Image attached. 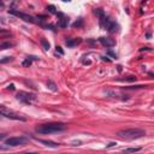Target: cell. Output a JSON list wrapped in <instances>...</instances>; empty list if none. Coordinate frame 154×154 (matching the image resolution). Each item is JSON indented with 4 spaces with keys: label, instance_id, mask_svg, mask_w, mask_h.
Returning <instances> with one entry per match:
<instances>
[{
    "label": "cell",
    "instance_id": "cell-3",
    "mask_svg": "<svg viewBox=\"0 0 154 154\" xmlns=\"http://www.w3.org/2000/svg\"><path fill=\"white\" fill-rule=\"evenodd\" d=\"M100 25L105 28L108 32H117L119 30V25L114 20H112L108 16H103L100 18Z\"/></svg>",
    "mask_w": 154,
    "mask_h": 154
},
{
    "label": "cell",
    "instance_id": "cell-11",
    "mask_svg": "<svg viewBox=\"0 0 154 154\" xmlns=\"http://www.w3.org/2000/svg\"><path fill=\"white\" fill-rule=\"evenodd\" d=\"M81 42H82V38H79V37H77V38H66V41H65L66 46L70 47V48L76 47V46L79 45Z\"/></svg>",
    "mask_w": 154,
    "mask_h": 154
},
{
    "label": "cell",
    "instance_id": "cell-10",
    "mask_svg": "<svg viewBox=\"0 0 154 154\" xmlns=\"http://www.w3.org/2000/svg\"><path fill=\"white\" fill-rule=\"evenodd\" d=\"M106 95L109 96V97H116V99H120V100H128V95H124V94H119L117 91H113V90H107L106 91Z\"/></svg>",
    "mask_w": 154,
    "mask_h": 154
},
{
    "label": "cell",
    "instance_id": "cell-2",
    "mask_svg": "<svg viewBox=\"0 0 154 154\" xmlns=\"http://www.w3.org/2000/svg\"><path fill=\"white\" fill-rule=\"evenodd\" d=\"M117 136L123 138V140H137L143 136H146V131L138 128H132V129H124L117 132Z\"/></svg>",
    "mask_w": 154,
    "mask_h": 154
},
{
    "label": "cell",
    "instance_id": "cell-14",
    "mask_svg": "<svg viewBox=\"0 0 154 154\" xmlns=\"http://www.w3.org/2000/svg\"><path fill=\"white\" fill-rule=\"evenodd\" d=\"M141 150V147H131V148H125L122 150L123 154H132V153H136V152H140Z\"/></svg>",
    "mask_w": 154,
    "mask_h": 154
},
{
    "label": "cell",
    "instance_id": "cell-17",
    "mask_svg": "<svg viewBox=\"0 0 154 154\" xmlns=\"http://www.w3.org/2000/svg\"><path fill=\"white\" fill-rule=\"evenodd\" d=\"M94 13H95L99 18H101V17L106 16V14H105V12H103V10H101V8H95V10H94Z\"/></svg>",
    "mask_w": 154,
    "mask_h": 154
},
{
    "label": "cell",
    "instance_id": "cell-13",
    "mask_svg": "<svg viewBox=\"0 0 154 154\" xmlns=\"http://www.w3.org/2000/svg\"><path fill=\"white\" fill-rule=\"evenodd\" d=\"M37 141L38 142H41V143H43L45 146H47V147H51V148H58L59 147V143H55V142H52V141H47V140H38L37 138Z\"/></svg>",
    "mask_w": 154,
    "mask_h": 154
},
{
    "label": "cell",
    "instance_id": "cell-6",
    "mask_svg": "<svg viewBox=\"0 0 154 154\" xmlns=\"http://www.w3.org/2000/svg\"><path fill=\"white\" fill-rule=\"evenodd\" d=\"M16 99L19 100V101L23 102V103L30 105V103L36 99V95L32 94V93H28V91H19V93H17Z\"/></svg>",
    "mask_w": 154,
    "mask_h": 154
},
{
    "label": "cell",
    "instance_id": "cell-21",
    "mask_svg": "<svg viewBox=\"0 0 154 154\" xmlns=\"http://www.w3.org/2000/svg\"><path fill=\"white\" fill-rule=\"evenodd\" d=\"M82 23H83V19H82V18H79V20H78V22H76V23H73V24H72V26H73V28H78V26H81V25H82Z\"/></svg>",
    "mask_w": 154,
    "mask_h": 154
},
{
    "label": "cell",
    "instance_id": "cell-26",
    "mask_svg": "<svg viewBox=\"0 0 154 154\" xmlns=\"http://www.w3.org/2000/svg\"><path fill=\"white\" fill-rule=\"evenodd\" d=\"M7 89H10V90H13V89H14V84H10V85L7 87Z\"/></svg>",
    "mask_w": 154,
    "mask_h": 154
},
{
    "label": "cell",
    "instance_id": "cell-25",
    "mask_svg": "<svg viewBox=\"0 0 154 154\" xmlns=\"http://www.w3.org/2000/svg\"><path fill=\"white\" fill-rule=\"evenodd\" d=\"M116 144H117L116 142H111V143H108L106 147H107V148H109V147H113V146H116Z\"/></svg>",
    "mask_w": 154,
    "mask_h": 154
},
{
    "label": "cell",
    "instance_id": "cell-8",
    "mask_svg": "<svg viewBox=\"0 0 154 154\" xmlns=\"http://www.w3.org/2000/svg\"><path fill=\"white\" fill-rule=\"evenodd\" d=\"M99 42L102 46H105L106 48H111V47H113L116 45V41L113 38H111V37H100L99 38Z\"/></svg>",
    "mask_w": 154,
    "mask_h": 154
},
{
    "label": "cell",
    "instance_id": "cell-19",
    "mask_svg": "<svg viewBox=\"0 0 154 154\" xmlns=\"http://www.w3.org/2000/svg\"><path fill=\"white\" fill-rule=\"evenodd\" d=\"M47 10H48V12H51V13H53V14H58V11L55 10V7H54L53 5H48V6H47Z\"/></svg>",
    "mask_w": 154,
    "mask_h": 154
},
{
    "label": "cell",
    "instance_id": "cell-4",
    "mask_svg": "<svg viewBox=\"0 0 154 154\" xmlns=\"http://www.w3.org/2000/svg\"><path fill=\"white\" fill-rule=\"evenodd\" d=\"M0 113H1L2 117L8 118V119H12V120H20V122H25V120H26L25 117L18 114V113H14V112H12V111H10V109H6L5 106H1V108H0Z\"/></svg>",
    "mask_w": 154,
    "mask_h": 154
},
{
    "label": "cell",
    "instance_id": "cell-27",
    "mask_svg": "<svg viewBox=\"0 0 154 154\" xmlns=\"http://www.w3.org/2000/svg\"><path fill=\"white\" fill-rule=\"evenodd\" d=\"M108 54H109L111 57H113V58H117V54H114V53H112V52H108Z\"/></svg>",
    "mask_w": 154,
    "mask_h": 154
},
{
    "label": "cell",
    "instance_id": "cell-1",
    "mask_svg": "<svg viewBox=\"0 0 154 154\" xmlns=\"http://www.w3.org/2000/svg\"><path fill=\"white\" fill-rule=\"evenodd\" d=\"M66 129V125L64 123H46V124H40L35 128V131L41 135H49L54 132H59Z\"/></svg>",
    "mask_w": 154,
    "mask_h": 154
},
{
    "label": "cell",
    "instance_id": "cell-12",
    "mask_svg": "<svg viewBox=\"0 0 154 154\" xmlns=\"http://www.w3.org/2000/svg\"><path fill=\"white\" fill-rule=\"evenodd\" d=\"M37 60H38L37 57H35V55H30V57H28V58L22 63V65H23V66H30L32 61H37Z\"/></svg>",
    "mask_w": 154,
    "mask_h": 154
},
{
    "label": "cell",
    "instance_id": "cell-15",
    "mask_svg": "<svg viewBox=\"0 0 154 154\" xmlns=\"http://www.w3.org/2000/svg\"><path fill=\"white\" fill-rule=\"evenodd\" d=\"M47 88H49L52 91H57V90H58V88H57L55 83H54V82H52V81H48V82H47Z\"/></svg>",
    "mask_w": 154,
    "mask_h": 154
},
{
    "label": "cell",
    "instance_id": "cell-9",
    "mask_svg": "<svg viewBox=\"0 0 154 154\" xmlns=\"http://www.w3.org/2000/svg\"><path fill=\"white\" fill-rule=\"evenodd\" d=\"M57 16H59V19H58V26H60V28H65V26H67V24H69V18H67L64 13H61V12H58Z\"/></svg>",
    "mask_w": 154,
    "mask_h": 154
},
{
    "label": "cell",
    "instance_id": "cell-5",
    "mask_svg": "<svg viewBox=\"0 0 154 154\" xmlns=\"http://www.w3.org/2000/svg\"><path fill=\"white\" fill-rule=\"evenodd\" d=\"M8 13H11V14H13V16H16V17H18V18L23 19L24 22H28V23H38V20H37L35 17H32V16H30V14H28V13L19 12V11H17V10H13V8H10V10H8Z\"/></svg>",
    "mask_w": 154,
    "mask_h": 154
},
{
    "label": "cell",
    "instance_id": "cell-28",
    "mask_svg": "<svg viewBox=\"0 0 154 154\" xmlns=\"http://www.w3.org/2000/svg\"><path fill=\"white\" fill-rule=\"evenodd\" d=\"M26 154H37V153H26Z\"/></svg>",
    "mask_w": 154,
    "mask_h": 154
},
{
    "label": "cell",
    "instance_id": "cell-22",
    "mask_svg": "<svg viewBox=\"0 0 154 154\" xmlns=\"http://www.w3.org/2000/svg\"><path fill=\"white\" fill-rule=\"evenodd\" d=\"M122 81H126V82H134V81H136V77H135V76H129V77H126V78H124V79H122Z\"/></svg>",
    "mask_w": 154,
    "mask_h": 154
},
{
    "label": "cell",
    "instance_id": "cell-24",
    "mask_svg": "<svg viewBox=\"0 0 154 154\" xmlns=\"http://www.w3.org/2000/svg\"><path fill=\"white\" fill-rule=\"evenodd\" d=\"M57 52H59V53H60V54H61V55H63V54H64V51H63V49H61V47H57Z\"/></svg>",
    "mask_w": 154,
    "mask_h": 154
},
{
    "label": "cell",
    "instance_id": "cell-18",
    "mask_svg": "<svg viewBox=\"0 0 154 154\" xmlns=\"http://www.w3.org/2000/svg\"><path fill=\"white\" fill-rule=\"evenodd\" d=\"M41 45H42L43 49H46V51H48V49H49V42H48L47 40H45V38H41Z\"/></svg>",
    "mask_w": 154,
    "mask_h": 154
},
{
    "label": "cell",
    "instance_id": "cell-7",
    "mask_svg": "<svg viewBox=\"0 0 154 154\" xmlns=\"http://www.w3.org/2000/svg\"><path fill=\"white\" fill-rule=\"evenodd\" d=\"M26 138L24 136H16V137H8L5 141V144H7L8 147H18V146H23L26 143Z\"/></svg>",
    "mask_w": 154,
    "mask_h": 154
},
{
    "label": "cell",
    "instance_id": "cell-20",
    "mask_svg": "<svg viewBox=\"0 0 154 154\" xmlns=\"http://www.w3.org/2000/svg\"><path fill=\"white\" fill-rule=\"evenodd\" d=\"M143 88H147V85H135V87H125V89H143Z\"/></svg>",
    "mask_w": 154,
    "mask_h": 154
},
{
    "label": "cell",
    "instance_id": "cell-23",
    "mask_svg": "<svg viewBox=\"0 0 154 154\" xmlns=\"http://www.w3.org/2000/svg\"><path fill=\"white\" fill-rule=\"evenodd\" d=\"M12 59H13L12 57H5L4 59H1V60H0V63H1V64H4V63H7V61H11Z\"/></svg>",
    "mask_w": 154,
    "mask_h": 154
},
{
    "label": "cell",
    "instance_id": "cell-16",
    "mask_svg": "<svg viewBox=\"0 0 154 154\" xmlns=\"http://www.w3.org/2000/svg\"><path fill=\"white\" fill-rule=\"evenodd\" d=\"M13 46V43H11V42H1V45H0V49H7V48H10V47H12Z\"/></svg>",
    "mask_w": 154,
    "mask_h": 154
}]
</instances>
